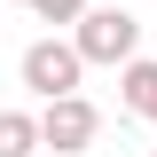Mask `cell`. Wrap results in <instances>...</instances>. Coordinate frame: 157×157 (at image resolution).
<instances>
[{
	"label": "cell",
	"mask_w": 157,
	"mask_h": 157,
	"mask_svg": "<svg viewBox=\"0 0 157 157\" xmlns=\"http://www.w3.org/2000/svg\"><path fill=\"white\" fill-rule=\"evenodd\" d=\"M118 102H126L134 118H149V126H157V63H141V55L118 63Z\"/></svg>",
	"instance_id": "4"
},
{
	"label": "cell",
	"mask_w": 157,
	"mask_h": 157,
	"mask_svg": "<svg viewBox=\"0 0 157 157\" xmlns=\"http://www.w3.org/2000/svg\"><path fill=\"white\" fill-rule=\"evenodd\" d=\"M32 157H39V149H32Z\"/></svg>",
	"instance_id": "8"
},
{
	"label": "cell",
	"mask_w": 157,
	"mask_h": 157,
	"mask_svg": "<svg viewBox=\"0 0 157 157\" xmlns=\"http://www.w3.org/2000/svg\"><path fill=\"white\" fill-rule=\"evenodd\" d=\"M149 157H157V149H149Z\"/></svg>",
	"instance_id": "7"
},
{
	"label": "cell",
	"mask_w": 157,
	"mask_h": 157,
	"mask_svg": "<svg viewBox=\"0 0 157 157\" xmlns=\"http://www.w3.org/2000/svg\"><path fill=\"white\" fill-rule=\"evenodd\" d=\"M94 134H102V110L86 94H47V110H39V149L71 157V149H86Z\"/></svg>",
	"instance_id": "3"
},
{
	"label": "cell",
	"mask_w": 157,
	"mask_h": 157,
	"mask_svg": "<svg viewBox=\"0 0 157 157\" xmlns=\"http://www.w3.org/2000/svg\"><path fill=\"white\" fill-rule=\"evenodd\" d=\"M71 47H78V63H126L141 47V24L126 16V8H78Z\"/></svg>",
	"instance_id": "1"
},
{
	"label": "cell",
	"mask_w": 157,
	"mask_h": 157,
	"mask_svg": "<svg viewBox=\"0 0 157 157\" xmlns=\"http://www.w3.org/2000/svg\"><path fill=\"white\" fill-rule=\"evenodd\" d=\"M32 149H39V118L0 110V157H32Z\"/></svg>",
	"instance_id": "5"
},
{
	"label": "cell",
	"mask_w": 157,
	"mask_h": 157,
	"mask_svg": "<svg viewBox=\"0 0 157 157\" xmlns=\"http://www.w3.org/2000/svg\"><path fill=\"white\" fill-rule=\"evenodd\" d=\"M24 8H32L39 24H78V8H86V0H24Z\"/></svg>",
	"instance_id": "6"
},
{
	"label": "cell",
	"mask_w": 157,
	"mask_h": 157,
	"mask_svg": "<svg viewBox=\"0 0 157 157\" xmlns=\"http://www.w3.org/2000/svg\"><path fill=\"white\" fill-rule=\"evenodd\" d=\"M16 71H24V86H32L39 102H47V94H78L86 63H78V47H71V39H32Z\"/></svg>",
	"instance_id": "2"
}]
</instances>
